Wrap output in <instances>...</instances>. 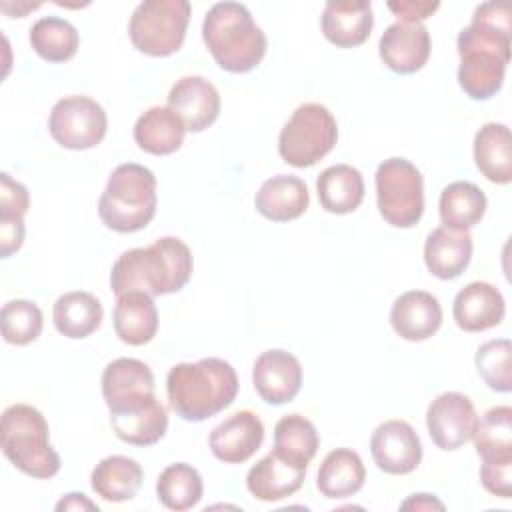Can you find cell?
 I'll return each instance as SVG.
<instances>
[{"label": "cell", "mask_w": 512, "mask_h": 512, "mask_svg": "<svg viewBox=\"0 0 512 512\" xmlns=\"http://www.w3.org/2000/svg\"><path fill=\"white\" fill-rule=\"evenodd\" d=\"M476 370L494 392L508 394L512 390V344L508 338L484 342L476 352Z\"/></svg>", "instance_id": "obj_38"}, {"label": "cell", "mask_w": 512, "mask_h": 512, "mask_svg": "<svg viewBox=\"0 0 512 512\" xmlns=\"http://www.w3.org/2000/svg\"><path fill=\"white\" fill-rule=\"evenodd\" d=\"M478 414L472 400L462 392H442L426 410V428L432 442L446 452L462 448L472 440Z\"/></svg>", "instance_id": "obj_11"}, {"label": "cell", "mask_w": 512, "mask_h": 512, "mask_svg": "<svg viewBox=\"0 0 512 512\" xmlns=\"http://www.w3.org/2000/svg\"><path fill=\"white\" fill-rule=\"evenodd\" d=\"M264 442V424L252 410H236L210 430L208 446L224 464L250 460Z\"/></svg>", "instance_id": "obj_13"}, {"label": "cell", "mask_w": 512, "mask_h": 512, "mask_svg": "<svg viewBox=\"0 0 512 512\" xmlns=\"http://www.w3.org/2000/svg\"><path fill=\"white\" fill-rule=\"evenodd\" d=\"M380 216L396 228H412L424 214V178L406 158H388L376 168Z\"/></svg>", "instance_id": "obj_9"}, {"label": "cell", "mask_w": 512, "mask_h": 512, "mask_svg": "<svg viewBox=\"0 0 512 512\" xmlns=\"http://www.w3.org/2000/svg\"><path fill=\"white\" fill-rule=\"evenodd\" d=\"M142 480V466L134 458L122 454L102 458L90 474L92 490L106 502L132 500L138 494Z\"/></svg>", "instance_id": "obj_26"}, {"label": "cell", "mask_w": 512, "mask_h": 512, "mask_svg": "<svg viewBox=\"0 0 512 512\" xmlns=\"http://www.w3.org/2000/svg\"><path fill=\"white\" fill-rule=\"evenodd\" d=\"M168 108L180 116L186 130L202 132L220 114V94L204 76H182L168 92Z\"/></svg>", "instance_id": "obj_15"}, {"label": "cell", "mask_w": 512, "mask_h": 512, "mask_svg": "<svg viewBox=\"0 0 512 512\" xmlns=\"http://www.w3.org/2000/svg\"><path fill=\"white\" fill-rule=\"evenodd\" d=\"M310 204L308 186L292 174H276L262 182L256 192V210L272 222H288L300 218Z\"/></svg>", "instance_id": "obj_22"}, {"label": "cell", "mask_w": 512, "mask_h": 512, "mask_svg": "<svg viewBox=\"0 0 512 512\" xmlns=\"http://www.w3.org/2000/svg\"><path fill=\"white\" fill-rule=\"evenodd\" d=\"M110 424L122 442L132 446H152L160 442L168 430V410L156 398L140 410L110 416Z\"/></svg>", "instance_id": "obj_32"}, {"label": "cell", "mask_w": 512, "mask_h": 512, "mask_svg": "<svg viewBox=\"0 0 512 512\" xmlns=\"http://www.w3.org/2000/svg\"><path fill=\"white\" fill-rule=\"evenodd\" d=\"M472 236L468 230L434 228L424 242V264L440 280L458 278L472 258Z\"/></svg>", "instance_id": "obj_21"}, {"label": "cell", "mask_w": 512, "mask_h": 512, "mask_svg": "<svg viewBox=\"0 0 512 512\" xmlns=\"http://www.w3.org/2000/svg\"><path fill=\"white\" fill-rule=\"evenodd\" d=\"M430 32L424 24H390L378 42L382 62L398 74L418 72L430 56Z\"/></svg>", "instance_id": "obj_16"}, {"label": "cell", "mask_w": 512, "mask_h": 512, "mask_svg": "<svg viewBox=\"0 0 512 512\" xmlns=\"http://www.w3.org/2000/svg\"><path fill=\"white\" fill-rule=\"evenodd\" d=\"M158 330V310L150 294L132 290L116 296L114 332L130 346L148 344Z\"/></svg>", "instance_id": "obj_23"}, {"label": "cell", "mask_w": 512, "mask_h": 512, "mask_svg": "<svg viewBox=\"0 0 512 512\" xmlns=\"http://www.w3.org/2000/svg\"><path fill=\"white\" fill-rule=\"evenodd\" d=\"M0 446L4 456L26 476L52 478L60 472V454L50 444L44 414L30 404H12L2 412Z\"/></svg>", "instance_id": "obj_5"}, {"label": "cell", "mask_w": 512, "mask_h": 512, "mask_svg": "<svg viewBox=\"0 0 512 512\" xmlns=\"http://www.w3.org/2000/svg\"><path fill=\"white\" fill-rule=\"evenodd\" d=\"M476 168L494 184L512 182V140L506 124L486 122L474 136Z\"/></svg>", "instance_id": "obj_27"}, {"label": "cell", "mask_w": 512, "mask_h": 512, "mask_svg": "<svg viewBox=\"0 0 512 512\" xmlns=\"http://www.w3.org/2000/svg\"><path fill=\"white\" fill-rule=\"evenodd\" d=\"M304 478L306 468L284 460L272 450L248 470L246 488L256 500L278 502L298 492L304 484Z\"/></svg>", "instance_id": "obj_20"}, {"label": "cell", "mask_w": 512, "mask_h": 512, "mask_svg": "<svg viewBox=\"0 0 512 512\" xmlns=\"http://www.w3.org/2000/svg\"><path fill=\"white\" fill-rule=\"evenodd\" d=\"M202 40L216 64L232 74L254 70L266 54V36L240 2H216L204 16Z\"/></svg>", "instance_id": "obj_4"}, {"label": "cell", "mask_w": 512, "mask_h": 512, "mask_svg": "<svg viewBox=\"0 0 512 512\" xmlns=\"http://www.w3.org/2000/svg\"><path fill=\"white\" fill-rule=\"evenodd\" d=\"M388 8L394 12L398 22L422 24V20L430 18L440 8V2H430V0H390Z\"/></svg>", "instance_id": "obj_41"}, {"label": "cell", "mask_w": 512, "mask_h": 512, "mask_svg": "<svg viewBox=\"0 0 512 512\" xmlns=\"http://www.w3.org/2000/svg\"><path fill=\"white\" fill-rule=\"evenodd\" d=\"M184 134V122L168 106L148 108L134 124V142L140 150L154 156L176 152L184 142Z\"/></svg>", "instance_id": "obj_25"}, {"label": "cell", "mask_w": 512, "mask_h": 512, "mask_svg": "<svg viewBox=\"0 0 512 512\" xmlns=\"http://www.w3.org/2000/svg\"><path fill=\"white\" fill-rule=\"evenodd\" d=\"M30 208L28 188L8 172L0 174V216H24Z\"/></svg>", "instance_id": "obj_39"}, {"label": "cell", "mask_w": 512, "mask_h": 512, "mask_svg": "<svg viewBox=\"0 0 512 512\" xmlns=\"http://www.w3.org/2000/svg\"><path fill=\"white\" fill-rule=\"evenodd\" d=\"M56 510L62 512V510H96L98 512V504L92 502L88 496L80 494V492H70V494H64L58 502H56Z\"/></svg>", "instance_id": "obj_43"}, {"label": "cell", "mask_w": 512, "mask_h": 512, "mask_svg": "<svg viewBox=\"0 0 512 512\" xmlns=\"http://www.w3.org/2000/svg\"><path fill=\"white\" fill-rule=\"evenodd\" d=\"M402 510H444V504L432 494H412L400 504Z\"/></svg>", "instance_id": "obj_44"}, {"label": "cell", "mask_w": 512, "mask_h": 512, "mask_svg": "<svg viewBox=\"0 0 512 512\" xmlns=\"http://www.w3.org/2000/svg\"><path fill=\"white\" fill-rule=\"evenodd\" d=\"M320 26L330 44L338 48L360 46L368 40L374 26L372 4L366 0H330L324 6Z\"/></svg>", "instance_id": "obj_19"}, {"label": "cell", "mask_w": 512, "mask_h": 512, "mask_svg": "<svg viewBox=\"0 0 512 512\" xmlns=\"http://www.w3.org/2000/svg\"><path fill=\"white\" fill-rule=\"evenodd\" d=\"M156 494L162 506L168 510H190L202 500V476L194 466L186 462H174L160 472L156 480Z\"/></svg>", "instance_id": "obj_33"}, {"label": "cell", "mask_w": 512, "mask_h": 512, "mask_svg": "<svg viewBox=\"0 0 512 512\" xmlns=\"http://www.w3.org/2000/svg\"><path fill=\"white\" fill-rule=\"evenodd\" d=\"M512 10L506 2H482L472 22L460 30L458 84L472 100L492 98L504 84L510 62Z\"/></svg>", "instance_id": "obj_1"}, {"label": "cell", "mask_w": 512, "mask_h": 512, "mask_svg": "<svg viewBox=\"0 0 512 512\" xmlns=\"http://www.w3.org/2000/svg\"><path fill=\"white\" fill-rule=\"evenodd\" d=\"M390 324L392 330L408 342L428 340L442 326V306L438 298L426 290H408L394 300Z\"/></svg>", "instance_id": "obj_17"}, {"label": "cell", "mask_w": 512, "mask_h": 512, "mask_svg": "<svg viewBox=\"0 0 512 512\" xmlns=\"http://www.w3.org/2000/svg\"><path fill=\"white\" fill-rule=\"evenodd\" d=\"M78 44V30L68 20L58 16L38 18L30 28V46L48 62L70 60L76 54Z\"/></svg>", "instance_id": "obj_34"}, {"label": "cell", "mask_w": 512, "mask_h": 512, "mask_svg": "<svg viewBox=\"0 0 512 512\" xmlns=\"http://www.w3.org/2000/svg\"><path fill=\"white\" fill-rule=\"evenodd\" d=\"M506 302L502 292L490 282H470L458 290L452 316L464 332H484L498 326L504 320Z\"/></svg>", "instance_id": "obj_18"}, {"label": "cell", "mask_w": 512, "mask_h": 512, "mask_svg": "<svg viewBox=\"0 0 512 512\" xmlns=\"http://www.w3.org/2000/svg\"><path fill=\"white\" fill-rule=\"evenodd\" d=\"M476 454L486 460H510L512 458V408L494 406L482 418H478L474 430Z\"/></svg>", "instance_id": "obj_35"}, {"label": "cell", "mask_w": 512, "mask_h": 512, "mask_svg": "<svg viewBox=\"0 0 512 512\" xmlns=\"http://www.w3.org/2000/svg\"><path fill=\"white\" fill-rule=\"evenodd\" d=\"M480 482L490 494L500 498H510L512 496V458L482 462Z\"/></svg>", "instance_id": "obj_40"}, {"label": "cell", "mask_w": 512, "mask_h": 512, "mask_svg": "<svg viewBox=\"0 0 512 512\" xmlns=\"http://www.w3.org/2000/svg\"><path fill=\"white\" fill-rule=\"evenodd\" d=\"M192 6L186 0H144L128 22V36L136 50L148 56H170L186 38Z\"/></svg>", "instance_id": "obj_8"}, {"label": "cell", "mask_w": 512, "mask_h": 512, "mask_svg": "<svg viewBox=\"0 0 512 512\" xmlns=\"http://www.w3.org/2000/svg\"><path fill=\"white\" fill-rule=\"evenodd\" d=\"M104 310L100 300L84 290H72L54 302L52 320L56 330L72 340H80L96 332L102 324Z\"/></svg>", "instance_id": "obj_29"}, {"label": "cell", "mask_w": 512, "mask_h": 512, "mask_svg": "<svg viewBox=\"0 0 512 512\" xmlns=\"http://www.w3.org/2000/svg\"><path fill=\"white\" fill-rule=\"evenodd\" d=\"M338 140V124L332 112L318 104H300L278 136L280 158L294 168H310L322 160Z\"/></svg>", "instance_id": "obj_7"}, {"label": "cell", "mask_w": 512, "mask_h": 512, "mask_svg": "<svg viewBox=\"0 0 512 512\" xmlns=\"http://www.w3.org/2000/svg\"><path fill=\"white\" fill-rule=\"evenodd\" d=\"M156 204L154 172L142 164L124 162L112 170L98 202V214L106 228L130 234L150 224Z\"/></svg>", "instance_id": "obj_6"}, {"label": "cell", "mask_w": 512, "mask_h": 512, "mask_svg": "<svg viewBox=\"0 0 512 512\" xmlns=\"http://www.w3.org/2000/svg\"><path fill=\"white\" fill-rule=\"evenodd\" d=\"M136 392H154V374L138 358H116L102 372V396L110 404Z\"/></svg>", "instance_id": "obj_36"}, {"label": "cell", "mask_w": 512, "mask_h": 512, "mask_svg": "<svg viewBox=\"0 0 512 512\" xmlns=\"http://www.w3.org/2000/svg\"><path fill=\"white\" fill-rule=\"evenodd\" d=\"M320 206L330 214H350L364 200V178L350 164H334L320 172L316 180Z\"/></svg>", "instance_id": "obj_28"}, {"label": "cell", "mask_w": 512, "mask_h": 512, "mask_svg": "<svg viewBox=\"0 0 512 512\" xmlns=\"http://www.w3.org/2000/svg\"><path fill=\"white\" fill-rule=\"evenodd\" d=\"M24 242V216H0V256L8 258Z\"/></svg>", "instance_id": "obj_42"}, {"label": "cell", "mask_w": 512, "mask_h": 512, "mask_svg": "<svg viewBox=\"0 0 512 512\" xmlns=\"http://www.w3.org/2000/svg\"><path fill=\"white\" fill-rule=\"evenodd\" d=\"M194 270L192 252L176 236H162L150 246L122 252L112 264L110 288L116 296L140 290L154 296L180 292Z\"/></svg>", "instance_id": "obj_2"}, {"label": "cell", "mask_w": 512, "mask_h": 512, "mask_svg": "<svg viewBox=\"0 0 512 512\" xmlns=\"http://www.w3.org/2000/svg\"><path fill=\"white\" fill-rule=\"evenodd\" d=\"M320 446L316 426L302 414H286L274 426V452L284 460L308 468Z\"/></svg>", "instance_id": "obj_31"}, {"label": "cell", "mask_w": 512, "mask_h": 512, "mask_svg": "<svg viewBox=\"0 0 512 512\" xmlns=\"http://www.w3.org/2000/svg\"><path fill=\"white\" fill-rule=\"evenodd\" d=\"M252 384L266 404H286L302 388L300 360L280 348L262 352L252 368Z\"/></svg>", "instance_id": "obj_14"}, {"label": "cell", "mask_w": 512, "mask_h": 512, "mask_svg": "<svg viewBox=\"0 0 512 512\" xmlns=\"http://www.w3.org/2000/svg\"><path fill=\"white\" fill-rule=\"evenodd\" d=\"M48 130L56 144L68 150L98 146L108 130L104 108L90 96L72 94L60 98L48 118Z\"/></svg>", "instance_id": "obj_10"}, {"label": "cell", "mask_w": 512, "mask_h": 512, "mask_svg": "<svg viewBox=\"0 0 512 512\" xmlns=\"http://www.w3.org/2000/svg\"><path fill=\"white\" fill-rule=\"evenodd\" d=\"M366 480V468L358 452L352 448L330 450L316 476V486L324 498L342 500L358 494Z\"/></svg>", "instance_id": "obj_24"}, {"label": "cell", "mask_w": 512, "mask_h": 512, "mask_svg": "<svg viewBox=\"0 0 512 512\" xmlns=\"http://www.w3.org/2000/svg\"><path fill=\"white\" fill-rule=\"evenodd\" d=\"M238 376L222 358L180 362L166 376L170 408L186 422H202L228 408L238 394Z\"/></svg>", "instance_id": "obj_3"}, {"label": "cell", "mask_w": 512, "mask_h": 512, "mask_svg": "<svg viewBox=\"0 0 512 512\" xmlns=\"http://www.w3.org/2000/svg\"><path fill=\"white\" fill-rule=\"evenodd\" d=\"M42 324H44L42 310L38 308V304L30 300L16 298V300H8L2 306L0 326H2V336L8 344L26 346L34 342L42 332Z\"/></svg>", "instance_id": "obj_37"}, {"label": "cell", "mask_w": 512, "mask_h": 512, "mask_svg": "<svg viewBox=\"0 0 512 512\" xmlns=\"http://www.w3.org/2000/svg\"><path fill=\"white\" fill-rule=\"evenodd\" d=\"M486 206V194L476 184L458 180L442 190L438 212L442 226L452 230H470L482 220Z\"/></svg>", "instance_id": "obj_30"}, {"label": "cell", "mask_w": 512, "mask_h": 512, "mask_svg": "<svg viewBox=\"0 0 512 512\" xmlns=\"http://www.w3.org/2000/svg\"><path fill=\"white\" fill-rule=\"evenodd\" d=\"M370 454L382 472L410 474L422 462V442L406 420H386L372 432Z\"/></svg>", "instance_id": "obj_12"}]
</instances>
